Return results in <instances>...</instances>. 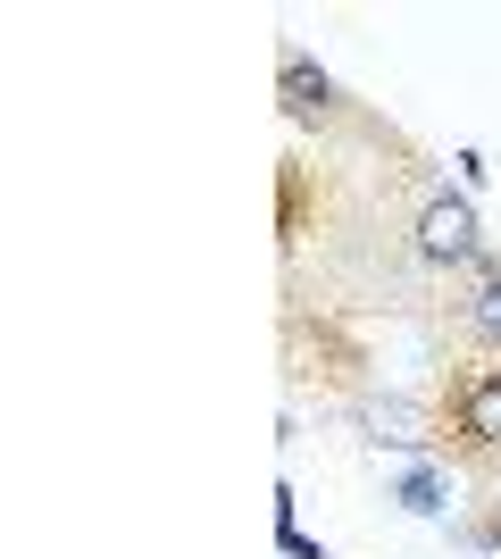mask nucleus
Masks as SVG:
<instances>
[{
    "instance_id": "obj_1",
    "label": "nucleus",
    "mask_w": 501,
    "mask_h": 559,
    "mask_svg": "<svg viewBox=\"0 0 501 559\" xmlns=\"http://www.w3.org/2000/svg\"><path fill=\"white\" fill-rule=\"evenodd\" d=\"M427 418L434 460L477 485H501V359H452L427 393Z\"/></svg>"
},
{
    "instance_id": "obj_2",
    "label": "nucleus",
    "mask_w": 501,
    "mask_h": 559,
    "mask_svg": "<svg viewBox=\"0 0 501 559\" xmlns=\"http://www.w3.org/2000/svg\"><path fill=\"white\" fill-rule=\"evenodd\" d=\"M409 251L427 259V267H460L468 284H477V276H493L485 226H477V210H468L460 192H434L427 210H418V226H409Z\"/></svg>"
},
{
    "instance_id": "obj_3",
    "label": "nucleus",
    "mask_w": 501,
    "mask_h": 559,
    "mask_svg": "<svg viewBox=\"0 0 501 559\" xmlns=\"http://www.w3.org/2000/svg\"><path fill=\"white\" fill-rule=\"evenodd\" d=\"M276 84H285V117H293V126H326V117L343 109L334 75L318 68L310 50H285V59H276Z\"/></svg>"
},
{
    "instance_id": "obj_4",
    "label": "nucleus",
    "mask_w": 501,
    "mask_h": 559,
    "mask_svg": "<svg viewBox=\"0 0 501 559\" xmlns=\"http://www.w3.org/2000/svg\"><path fill=\"white\" fill-rule=\"evenodd\" d=\"M393 501H402L409 518H452V510H460V501H452V467H443V460H418V467H402Z\"/></svg>"
},
{
    "instance_id": "obj_5",
    "label": "nucleus",
    "mask_w": 501,
    "mask_h": 559,
    "mask_svg": "<svg viewBox=\"0 0 501 559\" xmlns=\"http://www.w3.org/2000/svg\"><path fill=\"white\" fill-rule=\"evenodd\" d=\"M460 326H468V343H477L485 359H501V267L468 284V301H460Z\"/></svg>"
},
{
    "instance_id": "obj_6",
    "label": "nucleus",
    "mask_w": 501,
    "mask_h": 559,
    "mask_svg": "<svg viewBox=\"0 0 501 559\" xmlns=\"http://www.w3.org/2000/svg\"><path fill=\"white\" fill-rule=\"evenodd\" d=\"M452 535L468 543V559H493V543H501V501H477V510H452Z\"/></svg>"
},
{
    "instance_id": "obj_7",
    "label": "nucleus",
    "mask_w": 501,
    "mask_h": 559,
    "mask_svg": "<svg viewBox=\"0 0 501 559\" xmlns=\"http://www.w3.org/2000/svg\"><path fill=\"white\" fill-rule=\"evenodd\" d=\"M276 551H285V559H326L301 526H293V492H276Z\"/></svg>"
}]
</instances>
